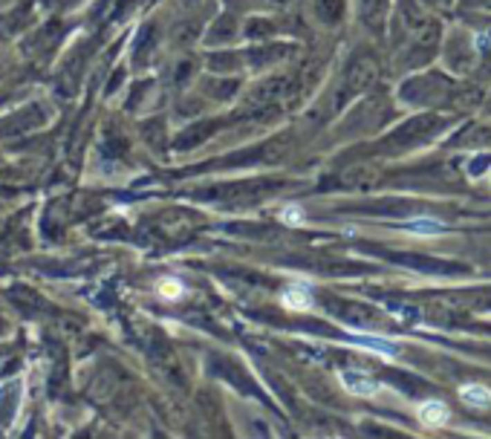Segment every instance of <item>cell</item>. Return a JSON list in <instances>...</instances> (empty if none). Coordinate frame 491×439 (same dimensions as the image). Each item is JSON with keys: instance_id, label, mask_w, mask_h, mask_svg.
I'll use <instances>...</instances> for the list:
<instances>
[{"instance_id": "4", "label": "cell", "mask_w": 491, "mask_h": 439, "mask_svg": "<svg viewBox=\"0 0 491 439\" xmlns=\"http://www.w3.org/2000/svg\"><path fill=\"white\" fill-rule=\"evenodd\" d=\"M355 344H362V347H367V350H373V353H379V355H387V359H393L399 350H396V344L393 341H385V338H370V335H355L353 338Z\"/></svg>"}, {"instance_id": "3", "label": "cell", "mask_w": 491, "mask_h": 439, "mask_svg": "<svg viewBox=\"0 0 491 439\" xmlns=\"http://www.w3.org/2000/svg\"><path fill=\"white\" fill-rule=\"evenodd\" d=\"M460 399L471 408H491V390L483 384H465L460 390Z\"/></svg>"}, {"instance_id": "1", "label": "cell", "mask_w": 491, "mask_h": 439, "mask_svg": "<svg viewBox=\"0 0 491 439\" xmlns=\"http://www.w3.org/2000/svg\"><path fill=\"white\" fill-rule=\"evenodd\" d=\"M419 422L425 428H439V425H445L448 422V408H445V402H422L419 404V411H416Z\"/></svg>"}, {"instance_id": "5", "label": "cell", "mask_w": 491, "mask_h": 439, "mask_svg": "<svg viewBox=\"0 0 491 439\" xmlns=\"http://www.w3.org/2000/svg\"><path fill=\"white\" fill-rule=\"evenodd\" d=\"M405 229L407 232H422V234H439V232H445V225L436 223V220H411V223H405Z\"/></svg>"}, {"instance_id": "6", "label": "cell", "mask_w": 491, "mask_h": 439, "mask_svg": "<svg viewBox=\"0 0 491 439\" xmlns=\"http://www.w3.org/2000/svg\"><path fill=\"white\" fill-rule=\"evenodd\" d=\"M284 301L292 306V310H306V306H309V292H304V289H286L284 292Z\"/></svg>"}, {"instance_id": "2", "label": "cell", "mask_w": 491, "mask_h": 439, "mask_svg": "<svg viewBox=\"0 0 491 439\" xmlns=\"http://www.w3.org/2000/svg\"><path fill=\"white\" fill-rule=\"evenodd\" d=\"M341 382H344V387H347L350 393H355V396H373V393H379V384H376L373 379H367L364 373L344 370V373H341Z\"/></svg>"}, {"instance_id": "7", "label": "cell", "mask_w": 491, "mask_h": 439, "mask_svg": "<svg viewBox=\"0 0 491 439\" xmlns=\"http://www.w3.org/2000/svg\"><path fill=\"white\" fill-rule=\"evenodd\" d=\"M281 217H284V223H289V225L304 223V214H301V208H298V205H286V208L281 211Z\"/></svg>"}]
</instances>
